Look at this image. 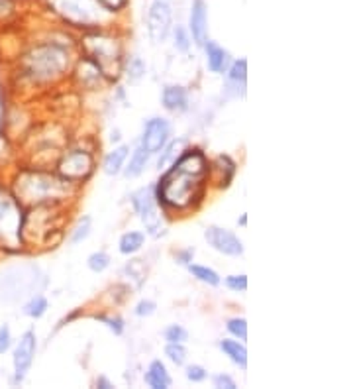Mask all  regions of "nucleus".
I'll return each instance as SVG.
<instances>
[{
    "mask_svg": "<svg viewBox=\"0 0 353 389\" xmlns=\"http://www.w3.org/2000/svg\"><path fill=\"white\" fill-rule=\"evenodd\" d=\"M189 270H191V273H193L194 278H198V280L204 281V283H208V285H218L220 283L218 273L214 270H211V268H204V265H191Z\"/></svg>",
    "mask_w": 353,
    "mask_h": 389,
    "instance_id": "nucleus-24",
    "label": "nucleus"
},
{
    "mask_svg": "<svg viewBox=\"0 0 353 389\" xmlns=\"http://www.w3.org/2000/svg\"><path fill=\"white\" fill-rule=\"evenodd\" d=\"M145 381L153 389H167L171 385V376H169L167 368L161 364L159 360H153L150 368H147V373H145Z\"/></svg>",
    "mask_w": 353,
    "mask_h": 389,
    "instance_id": "nucleus-15",
    "label": "nucleus"
},
{
    "mask_svg": "<svg viewBox=\"0 0 353 389\" xmlns=\"http://www.w3.org/2000/svg\"><path fill=\"white\" fill-rule=\"evenodd\" d=\"M35 356V334L32 330H28L22 334V339L18 342L14 350V370H16V381L24 380V376L30 372L32 362Z\"/></svg>",
    "mask_w": 353,
    "mask_h": 389,
    "instance_id": "nucleus-12",
    "label": "nucleus"
},
{
    "mask_svg": "<svg viewBox=\"0 0 353 389\" xmlns=\"http://www.w3.org/2000/svg\"><path fill=\"white\" fill-rule=\"evenodd\" d=\"M220 348L226 352V356H230L234 360L235 364L240 368H247V350H245L244 344L235 342V340H222L220 342Z\"/></svg>",
    "mask_w": 353,
    "mask_h": 389,
    "instance_id": "nucleus-17",
    "label": "nucleus"
},
{
    "mask_svg": "<svg viewBox=\"0 0 353 389\" xmlns=\"http://www.w3.org/2000/svg\"><path fill=\"white\" fill-rule=\"evenodd\" d=\"M169 134H171V126L167 120L152 119L145 124V132L142 138V148L147 153L161 152L165 144H167Z\"/></svg>",
    "mask_w": 353,
    "mask_h": 389,
    "instance_id": "nucleus-11",
    "label": "nucleus"
},
{
    "mask_svg": "<svg viewBox=\"0 0 353 389\" xmlns=\"http://www.w3.org/2000/svg\"><path fill=\"white\" fill-rule=\"evenodd\" d=\"M175 48L179 51H186L191 48V38H189L183 26H176L175 28Z\"/></svg>",
    "mask_w": 353,
    "mask_h": 389,
    "instance_id": "nucleus-29",
    "label": "nucleus"
},
{
    "mask_svg": "<svg viewBox=\"0 0 353 389\" xmlns=\"http://www.w3.org/2000/svg\"><path fill=\"white\" fill-rule=\"evenodd\" d=\"M226 285L234 291H245L247 289V278L245 275H230L226 278Z\"/></svg>",
    "mask_w": 353,
    "mask_h": 389,
    "instance_id": "nucleus-30",
    "label": "nucleus"
},
{
    "mask_svg": "<svg viewBox=\"0 0 353 389\" xmlns=\"http://www.w3.org/2000/svg\"><path fill=\"white\" fill-rule=\"evenodd\" d=\"M208 175V163L201 152L181 155L163 175L157 187L159 201L173 209H186L201 199L204 181Z\"/></svg>",
    "mask_w": 353,
    "mask_h": 389,
    "instance_id": "nucleus-1",
    "label": "nucleus"
},
{
    "mask_svg": "<svg viewBox=\"0 0 353 389\" xmlns=\"http://www.w3.org/2000/svg\"><path fill=\"white\" fill-rule=\"evenodd\" d=\"M206 45V63H208V69L212 73H220L224 71L228 65V51L222 50L218 43L208 42L204 43Z\"/></svg>",
    "mask_w": 353,
    "mask_h": 389,
    "instance_id": "nucleus-16",
    "label": "nucleus"
},
{
    "mask_svg": "<svg viewBox=\"0 0 353 389\" xmlns=\"http://www.w3.org/2000/svg\"><path fill=\"white\" fill-rule=\"evenodd\" d=\"M204 238H206V242H208L214 250H218V252H222V254H226V256L244 254V244H242V240L235 236L234 232H230V230L218 229V226H211V229H206V232H204Z\"/></svg>",
    "mask_w": 353,
    "mask_h": 389,
    "instance_id": "nucleus-9",
    "label": "nucleus"
},
{
    "mask_svg": "<svg viewBox=\"0 0 353 389\" xmlns=\"http://www.w3.org/2000/svg\"><path fill=\"white\" fill-rule=\"evenodd\" d=\"M47 311V299L42 295H35L32 301H28L24 307V313L32 319H40Z\"/></svg>",
    "mask_w": 353,
    "mask_h": 389,
    "instance_id": "nucleus-21",
    "label": "nucleus"
},
{
    "mask_svg": "<svg viewBox=\"0 0 353 389\" xmlns=\"http://www.w3.org/2000/svg\"><path fill=\"white\" fill-rule=\"evenodd\" d=\"M84 51L89 55V61L104 75H118L120 71V55L122 48L114 38L104 34H91L83 40Z\"/></svg>",
    "mask_w": 353,
    "mask_h": 389,
    "instance_id": "nucleus-3",
    "label": "nucleus"
},
{
    "mask_svg": "<svg viewBox=\"0 0 353 389\" xmlns=\"http://www.w3.org/2000/svg\"><path fill=\"white\" fill-rule=\"evenodd\" d=\"M132 203H134V209L140 214L142 222L145 224V229L155 234L161 226V217L157 212V204H155L153 187H143L140 191H135L132 194Z\"/></svg>",
    "mask_w": 353,
    "mask_h": 389,
    "instance_id": "nucleus-7",
    "label": "nucleus"
},
{
    "mask_svg": "<svg viewBox=\"0 0 353 389\" xmlns=\"http://www.w3.org/2000/svg\"><path fill=\"white\" fill-rule=\"evenodd\" d=\"M189 339V332H186L181 324H171L167 330H165V340L167 342H185Z\"/></svg>",
    "mask_w": 353,
    "mask_h": 389,
    "instance_id": "nucleus-26",
    "label": "nucleus"
},
{
    "mask_svg": "<svg viewBox=\"0 0 353 389\" xmlns=\"http://www.w3.org/2000/svg\"><path fill=\"white\" fill-rule=\"evenodd\" d=\"M171 4L167 0H155L147 14V32L155 43L167 40L169 30H171Z\"/></svg>",
    "mask_w": 353,
    "mask_h": 389,
    "instance_id": "nucleus-8",
    "label": "nucleus"
},
{
    "mask_svg": "<svg viewBox=\"0 0 353 389\" xmlns=\"http://www.w3.org/2000/svg\"><path fill=\"white\" fill-rule=\"evenodd\" d=\"M102 322H106L108 324V329H112L116 334H122V330H124V324L120 319H106V317H101Z\"/></svg>",
    "mask_w": 353,
    "mask_h": 389,
    "instance_id": "nucleus-36",
    "label": "nucleus"
},
{
    "mask_svg": "<svg viewBox=\"0 0 353 389\" xmlns=\"http://www.w3.org/2000/svg\"><path fill=\"white\" fill-rule=\"evenodd\" d=\"M153 313H155V303L153 301H142L135 307V314H140V317H150Z\"/></svg>",
    "mask_w": 353,
    "mask_h": 389,
    "instance_id": "nucleus-32",
    "label": "nucleus"
},
{
    "mask_svg": "<svg viewBox=\"0 0 353 389\" xmlns=\"http://www.w3.org/2000/svg\"><path fill=\"white\" fill-rule=\"evenodd\" d=\"M165 356L176 366H183L186 360V348L183 346V342H169L165 348Z\"/></svg>",
    "mask_w": 353,
    "mask_h": 389,
    "instance_id": "nucleus-23",
    "label": "nucleus"
},
{
    "mask_svg": "<svg viewBox=\"0 0 353 389\" xmlns=\"http://www.w3.org/2000/svg\"><path fill=\"white\" fill-rule=\"evenodd\" d=\"M191 34L194 42L204 45L208 42V16H206V4L204 0H194L191 9Z\"/></svg>",
    "mask_w": 353,
    "mask_h": 389,
    "instance_id": "nucleus-13",
    "label": "nucleus"
},
{
    "mask_svg": "<svg viewBox=\"0 0 353 389\" xmlns=\"http://www.w3.org/2000/svg\"><path fill=\"white\" fill-rule=\"evenodd\" d=\"M10 329L4 324V327H0V354H4L6 350L10 348Z\"/></svg>",
    "mask_w": 353,
    "mask_h": 389,
    "instance_id": "nucleus-33",
    "label": "nucleus"
},
{
    "mask_svg": "<svg viewBox=\"0 0 353 389\" xmlns=\"http://www.w3.org/2000/svg\"><path fill=\"white\" fill-rule=\"evenodd\" d=\"M69 179L55 177L50 173L32 171L18 179V197L30 204H45L61 201L69 194Z\"/></svg>",
    "mask_w": 353,
    "mask_h": 389,
    "instance_id": "nucleus-2",
    "label": "nucleus"
},
{
    "mask_svg": "<svg viewBox=\"0 0 353 389\" xmlns=\"http://www.w3.org/2000/svg\"><path fill=\"white\" fill-rule=\"evenodd\" d=\"M96 385H99V388H102V389L114 388V385H112V383H110V381L106 380V378H99V381H96Z\"/></svg>",
    "mask_w": 353,
    "mask_h": 389,
    "instance_id": "nucleus-38",
    "label": "nucleus"
},
{
    "mask_svg": "<svg viewBox=\"0 0 353 389\" xmlns=\"http://www.w3.org/2000/svg\"><path fill=\"white\" fill-rule=\"evenodd\" d=\"M145 242V236L142 232H128L124 236L120 238V252L122 254H134Z\"/></svg>",
    "mask_w": 353,
    "mask_h": 389,
    "instance_id": "nucleus-20",
    "label": "nucleus"
},
{
    "mask_svg": "<svg viewBox=\"0 0 353 389\" xmlns=\"http://www.w3.org/2000/svg\"><path fill=\"white\" fill-rule=\"evenodd\" d=\"M150 155H152V153H147L145 150H143L142 146H140V148L134 152V155H132V160H130V165H128V170H126V177H138V175L145 170Z\"/></svg>",
    "mask_w": 353,
    "mask_h": 389,
    "instance_id": "nucleus-19",
    "label": "nucleus"
},
{
    "mask_svg": "<svg viewBox=\"0 0 353 389\" xmlns=\"http://www.w3.org/2000/svg\"><path fill=\"white\" fill-rule=\"evenodd\" d=\"M245 79H247V61H235L230 73H228V81L230 83H235V85L245 87Z\"/></svg>",
    "mask_w": 353,
    "mask_h": 389,
    "instance_id": "nucleus-22",
    "label": "nucleus"
},
{
    "mask_svg": "<svg viewBox=\"0 0 353 389\" xmlns=\"http://www.w3.org/2000/svg\"><path fill=\"white\" fill-rule=\"evenodd\" d=\"M186 378L191 381H194V383H198V381H202L206 378V370H204L202 366H189V368H186Z\"/></svg>",
    "mask_w": 353,
    "mask_h": 389,
    "instance_id": "nucleus-31",
    "label": "nucleus"
},
{
    "mask_svg": "<svg viewBox=\"0 0 353 389\" xmlns=\"http://www.w3.org/2000/svg\"><path fill=\"white\" fill-rule=\"evenodd\" d=\"M67 53L55 45H42L28 55V71L35 79H50L67 67Z\"/></svg>",
    "mask_w": 353,
    "mask_h": 389,
    "instance_id": "nucleus-5",
    "label": "nucleus"
},
{
    "mask_svg": "<svg viewBox=\"0 0 353 389\" xmlns=\"http://www.w3.org/2000/svg\"><path fill=\"white\" fill-rule=\"evenodd\" d=\"M126 158L128 146H120V148H116L114 152H110L108 155H106V160H104V171H106L108 175H116V173H120Z\"/></svg>",
    "mask_w": 353,
    "mask_h": 389,
    "instance_id": "nucleus-18",
    "label": "nucleus"
},
{
    "mask_svg": "<svg viewBox=\"0 0 353 389\" xmlns=\"http://www.w3.org/2000/svg\"><path fill=\"white\" fill-rule=\"evenodd\" d=\"M102 6L106 10H110V12H116V10L124 9L126 6L128 0H99Z\"/></svg>",
    "mask_w": 353,
    "mask_h": 389,
    "instance_id": "nucleus-35",
    "label": "nucleus"
},
{
    "mask_svg": "<svg viewBox=\"0 0 353 389\" xmlns=\"http://www.w3.org/2000/svg\"><path fill=\"white\" fill-rule=\"evenodd\" d=\"M108 265H110V258L108 254H104V252H96V254H93L91 258H89V268H91L93 271H96V273L104 271Z\"/></svg>",
    "mask_w": 353,
    "mask_h": 389,
    "instance_id": "nucleus-25",
    "label": "nucleus"
},
{
    "mask_svg": "<svg viewBox=\"0 0 353 389\" xmlns=\"http://www.w3.org/2000/svg\"><path fill=\"white\" fill-rule=\"evenodd\" d=\"M193 250H186V252H183V254L176 256V260H181V263H189L191 262V258H193Z\"/></svg>",
    "mask_w": 353,
    "mask_h": 389,
    "instance_id": "nucleus-37",
    "label": "nucleus"
},
{
    "mask_svg": "<svg viewBox=\"0 0 353 389\" xmlns=\"http://www.w3.org/2000/svg\"><path fill=\"white\" fill-rule=\"evenodd\" d=\"M51 6L59 16L83 28H96L110 12L99 0H51Z\"/></svg>",
    "mask_w": 353,
    "mask_h": 389,
    "instance_id": "nucleus-4",
    "label": "nucleus"
},
{
    "mask_svg": "<svg viewBox=\"0 0 353 389\" xmlns=\"http://www.w3.org/2000/svg\"><path fill=\"white\" fill-rule=\"evenodd\" d=\"M24 230V217L20 204L0 187V242L6 246H16Z\"/></svg>",
    "mask_w": 353,
    "mask_h": 389,
    "instance_id": "nucleus-6",
    "label": "nucleus"
},
{
    "mask_svg": "<svg viewBox=\"0 0 353 389\" xmlns=\"http://www.w3.org/2000/svg\"><path fill=\"white\" fill-rule=\"evenodd\" d=\"M214 385H216V388H226V389H235V381L232 380V378H230V376H224V373H222V376H216V378H214Z\"/></svg>",
    "mask_w": 353,
    "mask_h": 389,
    "instance_id": "nucleus-34",
    "label": "nucleus"
},
{
    "mask_svg": "<svg viewBox=\"0 0 353 389\" xmlns=\"http://www.w3.org/2000/svg\"><path fill=\"white\" fill-rule=\"evenodd\" d=\"M228 330L240 340L247 339V322H245V319H232V321H228Z\"/></svg>",
    "mask_w": 353,
    "mask_h": 389,
    "instance_id": "nucleus-28",
    "label": "nucleus"
},
{
    "mask_svg": "<svg viewBox=\"0 0 353 389\" xmlns=\"http://www.w3.org/2000/svg\"><path fill=\"white\" fill-rule=\"evenodd\" d=\"M89 234H91V219L84 217V219L79 222V226L75 229V232H73L71 242H73V244H79V242H83L84 238H89Z\"/></svg>",
    "mask_w": 353,
    "mask_h": 389,
    "instance_id": "nucleus-27",
    "label": "nucleus"
},
{
    "mask_svg": "<svg viewBox=\"0 0 353 389\" xmlns=\"http://www.w3.org/2000/svg\"><path fill=\"white\" fill-rule=\"evenodd\" d=\"M186 104H189L186 89H183V87H165V91H163V106L165 109L173 110V112H181V110H186Z\"/></svg>",
    "mask_w": 353,
    "mask_h": 389,
    "instance_id": "nucleus-14",
    "label": "nucleus"
},
{
    "mask_svg": "<svg viewBox=\"0 0 353 389\" xmlns=\"http://www.w3.org/2000/svg\"><path fill=\"white\" fill-rule=\"evenodd\" d=\"M93 171V158L86 152L67 153L59 163V173L69 181L84 179Z\"/></svg>",
    "mask_w": 353,
    "mask_h": 389,
    "instance_id": "nucleus-10",
    "label": "nucleus"
}]
</instances>
